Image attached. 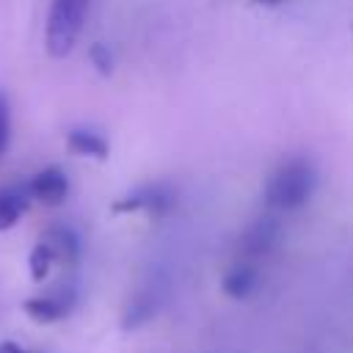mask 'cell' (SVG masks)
<instances>
[{"mask_svg": "<svg viewBox=\"0 0 353 353\" xmlns=\"http://www.w3.org/2000/svg\"><path fill=\"white\" fill-rule=\"evenodd\" d=\"M317 188V171L306 157H290L284 160L265 185V201L273 210H298L303 207Z\"/></svg>", "mask_w": 353, "mask_h": 353, "instance_id": "obj_1", "label": "cell"}, {"mask_svg": "<svg viewBox=\"0 0 353 353\" xmlns=\"http://www.w3.org/2000/svg\"><path fill=\"white\" fill-rule=\"evenodd\" d=\"M91 0H50L44 44L52 58H66L77 44Z\"/></svg>", "mask_w": 353, "mask_h": 353, "instance_id": "obj_2", "label": "cell"}, {"mask_svg": "<svg viewBox=\"0 0 353 353\" xmlns=\"http://www.w3.org/2000/svg\"><path fill=\"white\" fill-rule=\"evenodd\" d=\"M176 204V193L168 182H149L121 196L113 204V212H146L152 218H163Z\"/></svg>", "mask_w": 353, "mask_h": 353, "instance_id": "obj_3", "label": "cell"}, {"mask_svg": "<svg viewBox=\"0 0 353 353\" xmlns=\"http://www.w3.org/2000/svg\"><path fill=\"white\" fill-rule=\"evenodd\" d=\"M77 303V290L74 284H58L52 287L50 292L44 295H36V298H28L22 303V309L36 320V323H55V320H63Z\"/></svg>", "mask_w": 353, "mask_h": 353, "instance_id": "obj_4", "label": "cell"}, {"mask_svg": "<svg viewBox=\"0 0 353 353\" xmlns=\"http://www.w3.org/2000/svg\"><path fill=\"white\" fill-rule=\"evenodd\" d=\"M28 193H30V199H36V201H41V204L55 207V204H61V201L66 199V193H69V176H66L58 165H47V168H41V171L28 182Z\"/></svg>", "mask_w": 353, "mask_h": 353, "instance_id": "obj_5", "label": "cell"}, {"mask_svg": "<svg viewBox=\"0 0 353 353\" xmlns=\"http://www.w3.org/2000/svg\"><path fill=\"white\" fill-rule=\"evenodd\" d=\"M41 240L50 245V251L55 256V265H66V268L77 265V259H80V237H77V232L72 226H52Z\"/></svg>", "mask_w": 353, "mask_h": 353, "instance_id": "obj_6", "label": "cell"}, {"mask_svg": "<svg viewBox=\"0 0 353 353\" xmlns=\"http://www.w3.org/2000/svg\"><path fill=\"white\" fill-rule=\"evenodd\" d=\"M28 204H30L28 182L0 188V232L11 229V226L22 218V212L28 210Z\"/></svg>", "mask_w": 353, "mask_h": 353, "instance_id": "obj_7", "label": "cell"}, {"mask_svg": "<svg viewBox=\"0 0 353 353\" xmlns=\"http://www.w3.org/2000/svg\"><path fill=\"white\" fill-rule=\"evenodd\" d=\"M256 284H259V270L251 262H237L223 276V292L229 298H237V301L248 298L256 290Z\"/></svg>", "mask_w": 353, "mask_h": 353, "instance_id": "obj_8", "label": "cell"}, {"mask_svg": "<svg viewBox=\"0 0 353 353\" xmlns=\"http://www.w3.org/2000/svg\"><path fill=\"white\" fill-rule=\"evenodd\" d=\"M276 234H279V226L273 218H259L243 237V251L248 256H259V254H268L276 243Z\"/></svg>", "mask_w": 353, "mask_h": 353, "instance_id": "obj_9", "label": "cell"}, {"mask_svg": "<svg viewBox=\"0 0 353 353\" xmlns=\"http://www.w3.org/2000/svg\"><path fill=\"white\" fill-rule=\"evenodd\" d=\"M66 141H69L72 152H77V154L97 157V160H105L108 157V141L99 132H94V130H80V127L77 130H69Z\"/></svg>", "mask_w": 353, "mask_h": 353, "instance_id": "obj_10", "label": "cell"}, {"mask_svg": "<svg viewBox=\"0 0 353 353\" xmlns=\"http://www.w3.org/2000/svg\"><path fill=\"white\" fill-rule=\"evenodd\" d=\"M157 312V298L152 292H141L130 301V306L124 309V328H135L146 320H152V314Z\"/></svg>", "mask_w": 353, "mask_h": 353, "instance_id": "obj_11", "label": "cell"}, {"mask_svg": "<svg viewBox=\"0 0 353 353\" xmlns=\"http://www.w3.org/2000/svg\"><path fill=\"white\" fill-rule=\"evenodd\" d=\"M28 265H30L33 281H44V279L50 276V270H52V265H55V256H52V251H50V245H47L44 240H39V243L33 245V251H30V256H28Z\"/></svg>", "mask_w": 353, "mask_h": 353, "instance_id": "obj_12", "label": "cell"}, {"mask_svg": "<svg viewBox=\"0 0 353 353\" xmlns=\"http://www.w3.org/2000/svg\"><path fill=\"white\" fill-rule=\"evenodd\" d=\"M8 138H11V105L6 91H0V157L8 146Z\"/></svg>", "mask_w": 353, "mask_h": 353, "instance_id": "obj_13", "label": "cell"}, {"mask_svg": "<svg viewBox=\"0 0 353 353\" xmlns=\"http://www.w3.org/2000/svg\"><path fill=\"white\" fill-rule=\"evenodd\" d=\"M91 61L94 66L102 72V74H110L113 72V58H110V50L105 44H94L91 47Z\"/></svg>", "mask_w": 353, "mask_h": 353, "instance_id": "obj_14", "label": "cell"}, {"mask_svg": "<svg viewBox=\"0 0 353 353\" xmlns=\"http://www.w3.org/2000/svg\"><path fill=\"white\" fill-rule=\"evenodd\" d=\"M0 353H36V350H28V347H19L17 342H0Z\"/></svg>", "mask_w": 353, "mask_h": 353, "instance_id": "obj_15", "label": "cell"}, {"mask_svg": "<svg viewBox=\"0 0 353 353\" xmlns=\"http://www.w3.org/2000/svg\"><path fill=\"white\" fill-rule=\"evenodd\" d=\"M259 3H265V6H276V3H281V0H259Z\"/></svg>", "mask_w": 353, "mask_h": 353, "instance_id": "obj_16", "label": "cell"}]
</instances>
